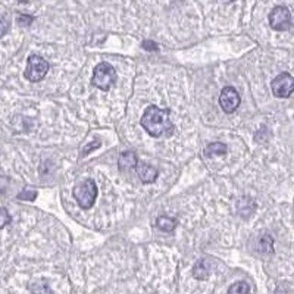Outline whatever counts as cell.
<instances>
[{"label": "cell", "instance_id": "8fae6325", "mask_svg": "<svg viewBox=\"0 0 294 294\" xmlns=\"http://www.w3.org/2000/svg\"><path fill=\"white\" fill-rule=\"evenodd\" d=\"M256 250L261 254H271L273 252V239L269 234H264L257 238Z\"/></svg>", "mask_w": 294, "mask_h": 294}, {"label": "cell", "instance_id": "7c38bea8", "mask_svg": "<svg viewBox=\"0 0 294 294\" xmlns=\"http://www.w3.org/2000/svg\"><path fill=\"white\" fill-rule=\"evenodd\" d=\"M226 153H227V145L221 142L211 143L210 145H207V147L204 149V155L208 158L212 157L213 155H224Z\"/></svg>", "mask_w": 294, "mask_h": 294}, {"label": "cell", "instance_id": "5bb4252c", "mask_svg": "<svg viewBox=\"0 0 294 294\" xmlns=\"http://www.w3.org/2000/svg\"><path fill=\"white\" fill-rule=\"evenodd\" d=\"M29 289L32 294H54L45 280H38L29 285Z\"/></svg>", "mask_w": 294, "mask_h": 294}, {"label": "cell", "instance_id": "5b68a950", "mask_svg": "<svg viewBox=\"0 0 294 294\" xmlns=\"http://www.w3.org/2000/svg\"><path fill=\"white\" fill-rule=\"evenodd\" d=\"M270 26L277 32H285L291 27V15L284 6L275 7L269 15Z\"/></svg>", "mask_w": 294, "mask_h": 294}, {"label": "cell", "instance_id": "30bf717a", "mask_svg": "<svg viewBox=\"0 0 294 294\" xmlns=\"http://www.w3.org/2000/svg\"><path fill=\"white\" fill-rule=\"evenodd\" d=\"M138 163V158L135 152L132 151H125L120 154L118 160V167L121 171H127L131 168H136Z\"/></svg>", "mask_w": 294, "mask_h": 294}, {"label": "cell", "instance_id": "9c48e42d", "mask_svg": "<svg viewBox=\"0 0 294 294\" xmlns=\"http://www.w3.org/2000/svg\"><path fill=\"white\" fill-rule=\"evenodd\" d=\"M213 271V262L208 258H201L192 269V275L198 280H206Z\"/></svg>", "mask_w": 294, "mask_h": 294}, {"label": "cell", "instance_id": "7a4b0ae2", "mask_svg": "<svg viewBox=\"0 0 294 294\" xmlns=\"http://www.w3.org/2000/svg\"><path fill=\"white\" fill-rule=\"evenodd\" d=\"M117 78L115 68L110 63L102 62L94 68L91 84L100 90L109 91L116 83Z\"/></svg>", "mask_w": 294, "mask_h": 294}, {"label": "cell", "instance_id": "8992f818", "mask_svg": "<svg viewBox=\"0 0 294 294\" xmlns=\"http://www.w3.org/2000/svg\"><path fill=\"white\" fill-rule=\"evenodd\" d=\"M272 93L276 98H289L293 92V77L292 75L283 72L277 75L271 83Z\"/></svg>", "mask_w": 294, "mask_h": 294}, {"label": "cell", "instance_id": "ffe728a7", "mask_svg": "<svg viewBox=\"0 0 294 294\" xmlns=\"http://www.w3.org/2000/svg\"><path fill=\"white\" fill-rule=\"evenodd\" d=\"M96 143H97V142L95 141V142H93V143H91V144H89V145H87V146H86V147L84 148V151H83V152H84V154H89L91 151H93L94 149L98 148V146L100 145V143H98V145H94L95 144H96Z\"/></svg>", "mask_w": 294, "mask_h": 294}, {"label": "cell", "instance_id": "e0dca14e", "mask_svg": "<svg viewBox=\"0 0 294 294\" xmlns=\"http://www.w3.org/2000/svg\"><path fill=\"white\" fill-rule=\"evenodd\" d=\"M12 222V217L9 213V210L5 207H0V229H3L6 225Z\"/></svg>", "mask_w": 294, "mask_h": 294}, {"label": "cell", "instance_id": "9a60e30c", "mask_svg": "<svg viewBox=\"0 0 294 294\" xmlns=\"http://www.w3.org/2000/svg\"><path fill=\"white\" fill-rule=\"evenodd\" d=\"M250 286L248 282L240 280L230 286L228 289V294H249Z\"/></svg>", "mask_w": 294, "mask_h": 294}, {"label": "cell", "instance_id": "4fadbf2b", "mask_svg": "<svg viewBox=\"0 0 294 294\" xmlns=\"http://www.w3.org/2000/svg\"><path fill=\"white\" fill-rule=\"evenodd\" d=\"M178 225V221L175 218L168 217V216H160L156 220V226L161 231L166 233H170L174 231Z\"/></svg>", "mask_w": 294, "mask_h": 294}, {"label": "cell", "instance_id": "ac0fdd59", "mask_svg": "<svg viewBox=\"0 0 294 294\" xmlns=\"http://www.w3.org/2000/svg\"><path fill=\"white\" fill-rule=\"evenodd\" d=\"M10 28V23L4 16L0 14V39L4 37Z\"/></svg>", "mask_w": 294, "mask_h": 294}, {"label": "cell", "instance_id": "52a82bcc", "mask_svg": "<svg viewBox=\"0 0 294 294\" xmlns=\"http://www.w3.org/2000/svg\"><path fill=\"white\" fill-rule=\"evenodd\" d=\"M220 105L225 113L231 114L238 109L241 104V98L237 90L233 87H225L221 92Z\"/></svg>", "mask_w": 294, "mask_h": 294}, {"label": "cell", "instance_id": "3957f363", "mask_svg": "<svg viewBox=\"0 0 294 294\" xmlns=\"http://www.w3.org/2000/svg\"><path fill=\"white\" fill-rule=\"evenodd\" d=\"M73 195L81 209L89 210L93 207L98 197L97 184L92 178H89L74 188Z\"/></svg>", "mask_w": 294, "mask_h": 294}, {"label": "cell", "instance_id": "ba28073f", "mask_svg": "<svg viewBox=\"0 0 294 294\" xmlns=\"http://www.w3.org/2000/svg\"><path fill=\"white\" fill-rule=\"evenodd\" d=\"M136 170L141 181L144 184H152L158 178V171L156 168L143 161H138Z\"/></svg>", "mask_w": 294, "mask_h": 294}, {"label": "cell", "instance_id": "6da1fadb", "mask_svg": "<svg viewBox=\"0 0 294 294\" xmlns=\"http://www.w3.org/2000/svg\"><path fill=\"white\" fill-rule=\"evenodd\" d=\"M170 113L169 109H160L155 105H151L146 108L141 118V125L150 136L154 138L171 136L175 127L170 120Z\"/></svg>", "mask_w": 294, "mask_h": 294}, {"label": "cell", "instance_id": "44dd1931", "mask_svg": "<svg viewBox=\"0 0 294 294\" xmlns=\"http://www.w3.org/2000/svg\"><path fill=\"white\" fill-rule=\"evenodd\" d=\"M8 178L6 177H0V192H5L6 190H7V187H8Z\"/></svg>", "mask_w": 294, "mask_h": 294}, {"label": "cell", "instance_id": "d6986e66", "mask_svg": "<svg viewBox=\"0 0 294 294\" xmlns=\"http://www.w3.org/2000/svg\"><path fill=\"white\" fill-rule=\"evenodd\" d=\"M142 47L145 49V51H156L159 50L157 43L152 40H145L142 42Z\"/></svg>", "mask_w": 294, "mask_h": 294}, {"label": "cell", "instance_id": "2e32d148", "mask_svg": "<svg viewBox=\"0 0 294 294\" xmlns=\"http://www.w3.org/2000/svg\"><path fill=\"white\" fill-rule=\"evenodd\" d=\"M38 196V192L33 188H24L21 192H19L17 199L20 201H34Z\"/></svg>", "mask_w": 294, "mask_h": 294}, {"label": "cell", "instance_id": "277c9868", "mask_svg": "<svg viewBox=\"0 0 294 294\" xmlns=\"http://www.w3.org/2000/svg\"><path fill=\"white\" fill-rule=\"evenodd\" d=\"M49 70L50 65L46 60H44L42 56L32 55L29 56L27 60V66L24 71V77L33 83H37L46 76Z\"/></svg>", "mask_w": 294, "mask_h": 294}, {"label": "cell", "instance_id": "7402d4cb", "mask_svg": "<svg viewBox=\"0 0 294 294\" xmlns=\"http://www.w3.org/2000/svg\"><path fill=\"white\" fill-rule=\"evenodd\" d=\"M29 17H30V16H26V15H25V16H21V17L19 18V23L20 24L21 26H28V25H30L33 19H31V20H26V19H28Z\"/></svg>", "mask_w": 294, "mask_h": 294}]
</instances>
